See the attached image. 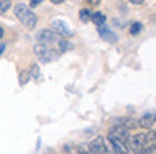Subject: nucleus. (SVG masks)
<instances>
[{"label":"nucleus","instance_id":"f257e3e1","mask_svg":"<svg viewBox=\"0 0 156 154\" xmlns=\"http://www.w3.org/2000/svg\"><path fill=\"white\" fill-rule=\"evenodd\" d=\"M15 17L24 23L27 29H34L37 25V15L30 10V7H27L25 3H17L15 5Z\"/></svg>","mask_w":156,"mask_h":154},{"label":"nucleus","instance_id":"f03ea898","mask_svg":"<svg viewBox=\"0 0 156 154\" xmlns=\"http://www.w3.org/2000/svg\"><path fill=\"white\" fill-rule=\"evenodd\" d=\"M149 142H153V136H151V131L149 132H139V134H134L133 137L128 139V146H129V151L136 154H141V151L148 146Z\"/></svg>","mask_w":156,"mask_h":154},{"label":"nucleus","instance_id":"7ed1b4c3","mask_svg":"<svg viewBox=\"0 0 156 154\" xmlns=\"http://www.w3.org/2000/svg\"><path fill=\"white\" fill-rule=\"evenodd\" d=\"M35 55L39 57L41 62H52L59 57V50H54L52 45H44V44H35L34 47Z\"/></svg>","mask_w":156,"mask_h":154},{"label":"nucleus","instance_id":"20e7f679","mask_svg":"<svg viewBox=\"0 0 156 154\" xmlns=\"http://www.w3.org/2000/svg\"><path fill=\"white\" fill-rule=\"evenodd\" d=\"M108 144H109L108 149H112L116 154H129L128 141L121 139V137H116V136H112V134H109L108 136Z\"/></svg>","mask_w":156,"mask_h":154},{"label":"nucleus","instance_id":"39448f33","mask_svg":"<svg viewBox=\"0 0 156 154\" xmlns=\"http://www.w3.org/2000/svg\"><path fill=\"white\" fill-rule=\"evenodd\" d=\"M35 39H37V44H44V45H52V44L61 42L59 40V33L54 32L52 29H44L41 32H37Z\"/></svg>","mask_w":156,"mask_h":154},{"label":"nucleus","instance_id":"423d86ee","mask_svg":"<svg viewBox=\"0 0 156 154\" xmlns=\"http://www.w3.org/2000/svg\"><path fill=\"white\" fill-rule=\"evenodd\" d=\"M51 27H52V30L54 32H57L59 35H67V37H71L72 35V30H71V27H69V23L67 22H64V20H59V19H54L51 22Z\"/></svg>","mask_w":156,"mask_h":154},{"label":"nucleus","instance_id":"0eeeda50","mask_svg":"<svg viewBox=\"0 0 156 154\" xmlns=\"http://www.w3.org/2000/svg\"><path fill=\"white\" fill-rule=\"evenodd\" d=\"M87 147H89V151H91V154H106L108 152V147H106V142H104L102 137H96V139H92Z\"/></svg>","mask_w":156,"mask_h":154},{"label":"nucleus","instance_id":"6e6552de","mask_svg":"<svg viewBox=\"0 0 156 154\" xmlns=\"http://www.w3.org/2000/svg\"><path fill=\"white\" fill-rule=\"evenodd\" d=\"M98 32H99V35H101L102 40H108V42H111V44H114L116 40H118V35H116L112 30H109L108 27H104V25H99Z\"/></svg>","mask_w":156,"mask_h":154},{"label":"nucleus","instance_id":"1a4fd4ad","mask_svg":"<svg viewBox=\"0 0 156 154\" xmlns=\"http://www.w3.org/2000/svg\"><path fill=\"white\" fill-rule=\"evenodd\" d=\"M156 122V114L154 112H146L144 116L139 119V126L143 127V129H149V127H153V124Z\"/></svg>","mask_w":156,"mask_h":154},{"label":"nucleus","instance_id":"9d476101","mask_svg":"<svg viewBox=\"0 0 156 154\" xmlns=\"http://www.w3.org/2000/svg\"><path fill=\"white\" fill-rule=\"evenodd\" d=\"M91 20H92V22H94L98 27H99V25H104V23H106V15H104V13H101V12H94V13L91 15Z\"/></svg>","mask_w":156,"mask_h":154},{"label":"nucleus","instance_id":"9b49d317","mask_svg":"<svg viewBox=\"0 0 156 154\" xmlns=\"http://www.w3.org/2000/svg\"><path fill=\"white\" fill-rule=\"evenodd\" d=\"M118 124H121L122 127H126V129H134L136 126H138V124L134 122V121L133 119H118Z\"/></svg>","mask_w":156,"mask_h":154},{"label":"nucleus","instance_id":"f8f14e48","mask_svg":"<svg viewBox=\"0 0 156 154\" xmlns=\"http://www.w3.org/2000/svg\"><path fill=\"white\" fill-rule=\"evenodd\" d=\"M141 154H156V141L149 142L148 146H146L144 149L141 151Z\"/></svg>","mask_w":156,"mask_h":154},{"label":"nucleus","instance_id":"ddd939ff","mask_svg":"<svg viewBox=\"0 0 156 154\" xmlns=\"http://www.w3.org/2000/svg\"><path fill=\"white\" fill-rule=\"evenodd\" d=\"M91 15H92V13L89 12L87 9H82L81 12H79V19H81L82 22H89V20H91Z\"/></svg>","mask_w":156,"mask_h":154},{"label":"nucleus","instance_id":"4468645a","mask_svg":"<svg viewBox=\"0 0 156 154\" xmlns=\"http://www.w3.org/2000/svg\"><path fill=\"white\" fill-rule=\"evenodd\" d=\"M143 30V23H139V22H134L131 25V29H129V32H131V35H136V33H139Z\"/></svg>","mask_w":156,"mask_h":154},{"label":"nucleus","instance_id":"2eb2a0df","mask_svg":"<svg viewBox=\"0 0 156 154\" xmlns=\"http://www.w3.org/2000/svg\"><path fill=\"white\" fill-rule=\"evenodd\" d=\"M10 9V0H0V12L4 13Z\"/></svg>","mask_w":156,"mask_h":154},{"label":"nucleus","instance_id":"dca6fc26","mask_svg":"<svg viewBox=\"0 0 156 154\" xmlns=\"http://www.w3.org/2000/svg\"><path fill=\"white\" fill-rule=\"evenodd\" d=\"M32 75H34V79H37V80H39V77H41V70H39L37 64H34V65H32Z\"/></svg>","mask_w":156,"mask_h":154},{"label":"nucleus","instance_id":"f3484780","mask_svg":"<svg viewBox=\"0 0 156 154\" xmlns=\"http://www.w3.org/2000/svg\"><path fill=\"white\" fill-rule=\"evenodd\" d=\"M76 154H91V151H89L87 146H79L77 151H76Z\"/></svg>","mask_w":156,"mask_h":154},{"label":"nucleus","instance_id":"a211bd4d","mask_svg":"<svg viewBox=\"0 0 156 154\" xmlns=\"http://www.w3.org/2000/svg\"><path fill=\"white\" fill-rule=\"evenodd\" d=\"M27 79H29V74H20V86H25L27 84Z\"/></svg>","mask_w":156,"mask_h":154},{"label":"nucleus","instance_id":"6ab92c4d","mask_svg":"<svg viewBox=\"0 0 156 154\" xmlns=\"http://www.w3.org/2000/svg\"><path fill=\"white\" fill-rule=\"evenodd\" d=\"M44 2V0H30V2H29V5H30V9H34V7H37L39 3H42Z\"/></svg>","mask_w":156,"mask_h":154},{"label":"nucleus","instance_id":"aec40b11","mask_svg":"<svg viewBox=\"0 0 156 154\" xmlns=\"http://www.w3.org/2000/svg\"><path fill=\"white\" fill-rule=\"evenodd\" d=\"M129 2H131V3H136V5H141L144 0H129Z\"/></svg>","mask_w":156,"mask_h":154},{"label":"nucleus","instance_id":"412c9836","mask_svg":"<svg viewBox=\"0 0 156 154\" xmlns=\"http://www.w3.org/2000/svg\"><path fill=\"white\" fill-rule=\"evenodd\" d=\"M89 3H91V5H99V2H101V0H87Z\"/></svg>","mask_w":156,"mask_h":154},{"label":"nucleus","instance_id":"4be33fe9","mask_svg":"<svg viewBox=\"0 0 156 154\" xmlns=\"http://www.w3.org/2000/svg\"><path fill=\"white\" fill-rule=\"evenodd\" d=\"M4 50H5V44H0V54L4 52Z\"/></svg>","mask_w":156,"mask_h":154},{"label":"nucleus","instance_id":"5701e85b","mask_svg":"<svg viewBox=\"0 0 156 154\" xmlns=\"http://www.w3.org/2000/svg\"><path fill=\"white\" fill-rule=\"evenodd\" d=\"M51 2H52V3H55V5H57V3H62V2H64V0H51Z\"/></svg>","mask_w":156,"mask_h":154},{"label":"nucleus","instance_id":"b1692460","mask_svg":"<svg viewBox=\"0 0 156 154\" xmlns=\"http://www.w3.org/2000/svg\"><path fill=\"white\" fill-rule=\"evenodd\" d=\"M2 37H4V29L0 27V39H2Z\"/></svg>","mask_w":156,"mask_h":154}]
</instances>
